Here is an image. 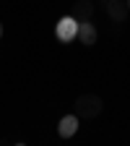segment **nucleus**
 Masks as SVG:
<instances>
[{
    "instance_id": "obj_1",
    "label": "nucleus",
    "mask_w": 130,
    "mask_h": 146,
    "mask_svg": "<svg viewBox=\"0 0 130 146\" xmlns=\"http://www.w3.org/2000/svg\"><path fill=\"white\" fill-rule=\"evenodd\" d=\"M104 110V99L96 94H81L76 99V115L83 120H96Z\"/></svg>"
},
{
    "instance_id": "obj_2",
    "label": "nucleus",
    "mask_w": 130,
    "mask_h": 146,
    "mask_svg": "<svg viewBox=\"0 0 130 146\" xmlns=\"http://www.w3.org/2000/svg\"><path fill=\"white\" fill-rule=\"evenodd\" d=\"M55 36H57L60 42H73L78 36V18H73V16L60 18L57 26H55Z\"/></svg>"
},
{
    "instance_id": "obj_3",
    "label": "nucleus",
    "mask_w": 130,
    "mask_h": 146,
    "mask_svg": "<svg viewBox=\"0 0 130 146\" xmlns=\"http://www.w3.org/2000/svg\"><path fill=\"white\" fill-rule=\"evenodd\" d=\"M96 26L91 24V21H78V39L83 47H94L96 44Z\"/></svg>"
},
{
    "instance_id": "obj_4",
    "label": "nucleus",
    "mask_w": 130,
    "mask_h": 146,
    "mask_svg": "<svg viewBox=\"0 0 130 146\" xmlns=\"http://www.w3.org/2000/svg\"><path fill=\"white\" fill-rule=\"evenodd\" d=\"M78 131V115H65L57 123V136L60 138H73Z\"/></svg>"
},
{
    "instance_id": "obj_5",
    "label": "nucleus",
    "mask_w": 130,
    "mask_h": 146,
    "mask_svg": "<svg viewBox=\"0 0 130 146\" xmlns=\"http://www.w3.org/2000/svg\"><path fill=\"white\" fill-rule=\"evenodd\" d=\"M107 16L112 18L115 24H122L125 18H127V5L122 3V0H107Z\"/></svg>"
},
{
    "instance_id": "obj_6",
    "label": "nucleus",
    "mask_w": 130,
    "mask_h": 146,
    "mask_svg": "<svg viewBox=\"0 0 130 146\" xmlns=\"http://www.w3.org/2000/svg\"><path fill=\"white\" fill-rule=\"evenodd\" d=\"M91 13H94V3H88V0H78L73 5V18H78V21H91Z\"/></svg>"
},
{
    "instance_id": "obj_7",
    "label": "nucleus",
    "mask_w": 130,
    "mask_h": 146,
    "mask_svg": "<svg viewBox=\"0 0 130 146\" xmlns=\"http://www.w3.org/2000/svg\"><path fill=\"white\" fill-rule=\"evenodd\" d=\"M125 5H127V13H130V0H125Z\"/></svg>"
},
{
    "instance_id": "obj_8",
    "label": "nucleus",
    "mask_w": 130,
    "mask_h": 146,
    "mask_svg": "<svg viewBox=\"0 0 130 146\" xmlns=\"http://www.w3.org/2000/svg\"><path fill=\"white\" fill-rule=\"evenodd\" d=\"M0 36H3V24H0Z\"/></svg>"
}]
</instances>
